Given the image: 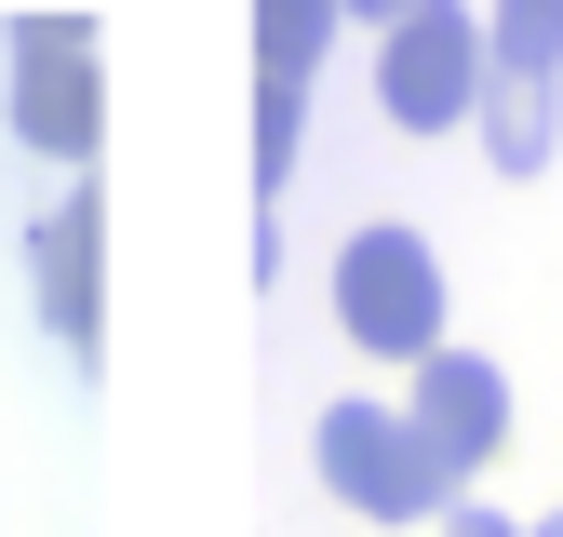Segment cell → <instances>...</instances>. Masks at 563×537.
<instances>
[{"label":"cell","instance_id":"obj_7","mask_svg":"<svg viewBox=\"0 0 563 537\" xmlns=\"http://www.w3.org/2000/svg\"><path fill=\"white\" fill-rule=\"evenodd\" d=\"M322 41H335V14H322V0H255V188H268V201H282V175H296Z\"/></svg>","mask_w":563,"mask_h":537},{"label":"cell","instance_id":"obj_3","mask_svg":"<svg viewBox=\"0 0 563 537\" xmlns=\"http://www.w3.org/2000/svg\"><path fill=\"white\" fill-rule=\"evenodd\" d=\"M14 134L41 162H95L108 134V67L81 14H14Z\"/></svg>","mask_w":563,"mask_h":537},{"label":"cell","instance_id":"obj_4","mask_svg":"<svg viewBox=\"0 0 563 537\" xmlns=\"http://www.w3.org/2000/svg\"><path fill=\"white\" fill-rule=\"evenodd\" d=\"M376 108L402 134H456L483 108V14H456V0L389 14V41H376Z\"/></svg>","mask_w":563,"mask_h":537},{"label":"cell","instance_id":"obj_6","mask_svg":"<svg viewBox=\"0 0 563 537\" xmlns=\"http://www.w3.org/2000/svg\"><path fill=\"white\" fill-rule=\"evenodd\" d=\"M402 417H416V443H430V470H443V484H483V470L510 457V376L483 363V350H430V363H416V403H402Z\"/></svg>","mask_w":563,"mask_h":537},{"label":"cell","instance_id":"obj_1","mask_svg":"<svg viewBox=\"0 0 563 537\" xmlns=\"http://www.w3.org/2000/svg\"><path fill=\"white\" fill-rule=\"evenodd\" d=\"M483 162L497 175H550V134H563V0H510L483 28Z\"/></svg>","mask_w":563,"mask_h":537},{"label":"cell","instance_id":"obj_10","mask_svg":"<svg viewBox=\"0 0 563 537\" xmlns=\"http://www.w3.org/2000/svg\"><path fill=\"white\" fill-rule=\"evenodd\" d=\"M537 537H563V511H550V524H537Z\"/></svg>","mask_w":563,"mask_h":537},{"label":"cell","instance_id":"obj_2","mask_svg":"<svg viewBox=\"0 0 563 537\" xmlns=\"http://www.w3.org/2000/svg\"><path fill=\"white\" fill-rule=\"evenodd\" d=\"M335 322L363 363H430L443 350V255L416 229H349L335 255Z\"/></svg>","mask_w":563,"mask_h":537},{"label":"cell","instance_id":"obj_9","mask_svg":"<svg viewBox=\"0 0 563 537\" xmlns=\"http://www.w3.org/2000/svg\"><path fill=\"white\" fill-rule=\"evenodd\" d=\"M443 537H523V524H497V511H470V497H456V511H443Z\"/></svg>","mask_w":563,"mask_h":537},{"label":"cell","instance_id":"obj_8","mask_svg":"<svg viewBox=\"0 0 563 537\" xmlns=\"http://www.w3.org/2000/svg\"><path fill=\"white\" fill-rule=\"evenodd\" d=\"M27 268H41V322L67 336V363H108V216H95V188H67L41 216Z\"/></svg>","mask_w":563,"mask_h":537},{"label":"cell","instance_id":"obj_5","mask_svg":"<svg viewBox=\"0 0 563 537\" xmlns=\"http://www.w3.org/2000/svg\"><path fill=\"white\" fill-rule=\"evenodd\" d=\"M322 484H335V511H363V524H430V511H456V484L430 470L416 417H389V403H335V417H322Z\"/></svg>","mask_w":563,"mask_h":537}]
</instances>
